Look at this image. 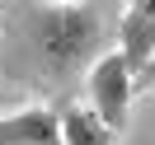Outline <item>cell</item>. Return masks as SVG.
<instances>
[{"label": "cell", "mask_w": 155, "mask_h": 145, "mask_svg": "<svg viewBox=\"0 0 155 145\" xmlns=\"http://www.w3.org/2000/svg\"><path fill=\"white\" fill-rule=\"evenodd\" d=\"M57 122H61V145H117V136L108 131L85 103L57 108Z\"/></svg>", "instance_id": "cell-5"}, {"label": "cell", "mask_w": 155, "mask_h": 145, "mask_svg": "<svg viewBox=\"0 0 155 145\" xmlns=\"http://www.w3.org/2000/svg\"><path fill=\"white\" fill-rule=\"evenodd\" d=\"M85 94H89L85 108L117 136L127 126V112H132V98H136L132 94V70H127V61L117 56V52H104V56L85 70Z\"/></svg>", "instance_id": "cell-2"}, {"label": "cell", "mask_w": 155, "mask_h": 145, "mask_svg": "<svg viewBox=\"0 0 155 145\" xmlns=\"http://www.w3.org/2000/svg\"><path fill=\"white\" fill-rule=\"evenodd\" d=\"M24 42L42 75L75 80L108 52V19L113 10L94 0H71V5H24Z\"/></svg>", "instance_id": "cell-1"}, {"label": "cell", "mask_w": 155, "mask_h": 145, "mask_svg": "<svg viewBox=\"0 0 155 145\" xmlns=\"http://www.w3.org/2000/svg\"><path fill=\"white\" fill-rule=\"evenodd\" d=\"M0 14H5V10H0Z\"/></svg>", "instance_id": "cell-8"}, {"label": "cell", "mask_w": 155, "mask_h": 145, "mask_svg": "<svg viewBox=\"0 0 155 145\" xmlns=\"http://www.w3.org/2000/svg\"><path fill=\"white\" fill-rule=\"evenodd\" d=\"M5 98H10V94H0V108H5Z\"/></svg>", "instance_id": "cell-7"}, {"label": "cell", "mask_w": 155, "mask_h": 145, "mask_svg": "<svg viewBox=\"0 0 155 145\" xmlns=\"http://www.w3.org/2000/svg\"><path fill=\"white\" fill-rule=\"evenodd\" d=\"M0 145H61V122H57V108H10L0 112Z\"/></svg>", "instance_id": "cell-4"}, {"label": "cell", "mask_w": 155, "mask_h": 145, "mask_svg": "<svg viewBox=\"0 0 155 145\" xmlns=\"http://www.w3.org/2000/svg\"><path fill=\"white\" fill-rule=\"evenodd\" d=\"M117 56L127 61V70H141L155 56V0H132L122 5V19H117Z\"/></svg>", "instance_id": "cell-3"}, {"label": "cell", "mask_w": 155, "mask_h": 145, "mask_svg": "<svg viewBox=\"0 0 155 145\" xmlns=\"http://www.w3.org/2000/svg\"><path fill=\"white\" fill-rule=\"evenodd\" d=\"M132 94H155V56L132 75Z\"/></svg>", "instance_id": "cell-6"}]
</instances>
